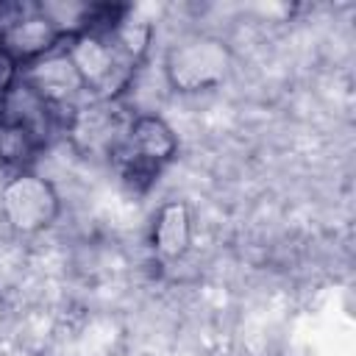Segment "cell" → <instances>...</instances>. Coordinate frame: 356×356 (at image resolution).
Instances as JSON below:
<instances>
[{"label": "cell", "instance_id": "obj_6", "mask_svg": "<svg viewBox=\"0 0 356 356\" xmlns=\"http://www.w3.org/2000/svg\"><path fill=\"white\" fill-rule=\"evenodd\" d=\"M39 147H42V142L33 134H28L25 128L0 117V164L22 172L25 164L39 153Z\"/></svg>", "mask_w": 356, "mask_h": 356}, {"label": "cell", "instance_id": "obj_5", "mask_svg": "<svg viewBox=\"0 0 356 356\" xmlns=\"http://www.w3.org/2000/svg\"><path fill=\"white\" fill-rule=\"evenodd\" d=\"M192 242V211L181 200H170L156 211L153 248L161 259H181Z\"/></svg>", "mask_w": 356, "mask_h": 356}, {"label": "cell", "instance_id": "obj_7", "mask_svg": "<svg viewBox=\"0 0 356 356\" xmlns=\"http://www.w3.org/2000/svg\"><path fill=\"white\" fill-rule=\"evenodd\" d=\"M17 81H19V64L0 47V103L6 100V95L11 92Z\"/></svg>", "mask_w": 356, "mask_h": 356}, {"label": "cell", "instance_id": "obj_4", "mask_svg": "<svg viewBox=\"0 0 356 356\" xmlns=\"http://www.w3.org/2000/svg\"><path fill=\"white\" fill-rule=\"evenodd\" d=\"M19 81L53 108L67 106L72 97H78L86 89L75 64L70 61L67 50H53V53L36 58V61L22 64L19 67Z\"/></svg>", "mask_w": 356, "mask_h": 356}, {"label": "cell", "instance_id": "obj_3", "mask_svg": "<svg viewBox=\"0 0 356 356\" xmlns=\"http://www.w3.org/2000/svg\"><path fill=\"white\" fill-rule=\"evenodd\" d=\"M0 209L17 234H39L58 217V195L50 181L22 170L3 184Z\"/></svg>", "mask_w": 356, "mask_h": 356}, {"label": "cell", "instance_id": "obj_2", "mask_svg": "<svg viewBox=\"0 0 356 356\" xmlns=\"http://www.w3.org/2000/svg\"><path fill=\"white\" fill-rule=\"evenodd\" d=\"M231 53L214 36H192L167 53L164 72L175 92H203L225 81Z\"/></svg>", "mask_w": 356, "mask_h": 356}, {"label": "cell", "instance_id": "obj_1", "mask_svg": "<svg viewBox=\"0 0 356 356\" xmlns=\"http://www.w3.org/2000/svg\"><path fill=\"white\" fill-rule=\"evenodd\" d=\"M178 153V136L159 114H134L120 145L111 150V159L120 170V178L145 192L164 164H170Z\"/></svg>", "mask_w": 356, "mask_h": 356}]
</instances>
